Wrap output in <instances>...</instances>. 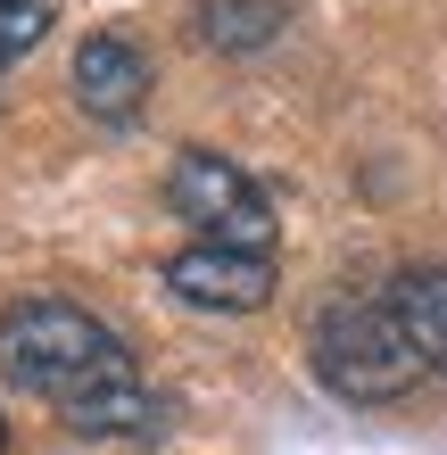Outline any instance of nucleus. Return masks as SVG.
<instances>
[{
  "label": "nucleus",
  "mask_w": 447,
  "mask_h": 455,
  "mask_svg": "<svg viewBox=\"0 0 447 455\" xmlns=\"http://www.w3.org/2000/svg\"><path fill=\"white\" fill-rule=\"evenodd\" d=\"M166 207L182 224H199L207 249H249L274 257V199L257 191V174L224 149H174L166 166Z\"/></svg>",
  "instance_id": "obj_3"
},
{
  "label": "nucleus",
  "mask_w": 447,
  "mask_h": 455,
  "mask_svg": "<svg viewBox=\"0 0 447 455\" xmlns=\"http://www.w3.org/2000/svg\"><path fill=\"white\" fill-rule=\"evenodd\" d=\"M307 364H315V381L331 397H348V406H389V397H406L431 372L414 356L389 290H339V299L315 315V331H307Z\"/></svg>",
  "instance_id": "obj_2"
},
{
  "label": "nucleus",
  "mask_w": 447,
  "mask_h": 455,
  "mask_svg": "<svg viewBox=\"0 0 447 455\" xmlns=\"http://www.w3.org/2000/svg\"><path fill=\"white\" fill-rule=\"evenodd\" d=\"M389 307H398L414 356L431 372H447V265H406V274L389 282Z\"/></svg>",
  "instance_id": "obj_7"
},
{
  "label": "nucleus",
  "mask_w": 447,
  "mask_h": 455,
  "mask_svg": "<svg viewBox=\"0 0 447 455\" xmlns=\"http://www.w3.org/2000/svg\"><path fill=\"white\" fill-rule=\"evenodd\" d=\"M0 372L25 389V397H50V406H84V397L116 389V381H141L133 372V347H124L92 307L75 299H17L0 307Z\"/></svg>",
  "instance_id": "obj_1"
},
{
  "label": "nucleus",
  "mask_w": 447,
  "mask_h": 455,
  "mask_svg": "<svg viewBox=\"0 0 447 455\" xmlns=\"http://www.w3.org/2000/svg\"><path fill=\"white\" fill-rule=\"evenodd\" d=\"M50 34V0H0V75Z\"/></svg>",
  "instance_id": "obj_9"
},
{
  "label": "nucleus",
  "mask_w": 447,
  "mask_h": 455,
  "mask_svg": "<svg viewBox=\"0 0 447 455\" xmlns=\"http://www.w3.org/2000/svg\"><path fill=\"white\" fill-rule=\"evenodd\" d=\"M282 25H291V0H199L191 34L224 59H249V50H274Z\"/></svg>",
  "instance_id": "obj_6"
},
{
  "label": "nucleus",
  "mask_w": 447,
  "mask_h": 455,
  "mask_svg": "<svg viewBox=\"0 0 447 455\" xmlns=\"http://www.w3.org/2000/svg\"><path fill=\"white\" fill-rule=\"evenodd\" d=\"M166 290L199 315H257L274 299V257H249V249H182L166 257Z\"/></svg>",
  "instance_id": "obj_4"
},
{
  "label": "nucleus",
  "mask_w": 447,
  "mask_h": 455,
  "mask_svg": "<svg viewBox=\"0 0 447 455\" xmlns=\"http://www.w3.org/2000/svg\"><path fill=\"white\" fill-rule=\"evenodd\" d=\"M75 100H84V116L100 124H133L141 100H149V59L133 34H92L75 50Z\"/></svg>",
  "instance_id": "obj_5"
},
{
  "label": "nucleus",
  "mask_w": 447,
  "mask_h": 455,
  "mask_svg": "<svg viewBox=\"0 0 447 455\" xmlns=\"http://www.w3.org/2000/svg\"><path fill=\"white\" fill-rule=\"evenodd\" d=\"M0 455H9V422H0Z\"/></svg>",
  "instance_id": "obj_10"
},
{
  "label": "nucleus",
  "mask_w": 447,
  "mask_h": 455,
  "mask_svg": "<svg viewBox=\"0 0 447 455\" xmlns=\"http://www.w3.org/2000/svg\"><path fill=\"white\" fill-rule=\"evenodd\" d=\"M157 422H166V397L149 381H116L84 406H67V431H84V439H149Z\"/></svg>",
  "instance_id": "obj_8"
}]
</instances>
